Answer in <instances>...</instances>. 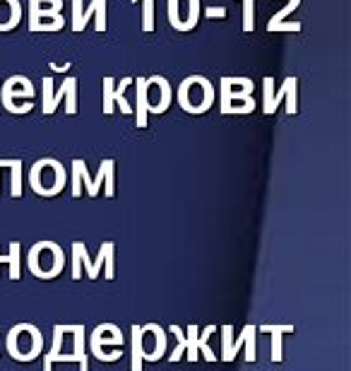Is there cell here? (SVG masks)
Returning a JSON list of instances; mask_svg holds the SVG:
<instances>
[{
    "label": "cell",
    "mask_w": 351,
    "mask_h": 371,
    "mask_svg": "<svg viewBox=\"0 0 351 371\" xmlns=\"http://www.w3.org/2000/svg\"><path fill=\"white\" fill-rule=\"evenodd\" d=\"M186 360L188 362H197L200 352H197V323H190L186 328Z\"/></svg>",
    "instance_id": "obj_27"
},
{
    "label": "cell",
    "mask_w": 351,
    "mask_h": 371,
    "mask_svg": "<svg viewBox=\"0 0 351 371\" xmlns=\"http://www.w3.org/2000/svg\"><path fill=\"white\" fill-rule=\"evenodd\" d=\"M258 333H270L272 335V362L279 364L284 360V348H282V338L293 333V325H284V323H265L260 325Z\"/></svg>",
    "instance_id": "obj_17"
},
{
    "label": "cell",
    "mask_w": 351,
    "mask_h": 371,
    "mask_svg": "<svg viewBox=\"0 0 351 371\" xmlns=\"http://www.w3.org/2000/svg\"><path fill=\"white\" fill-rule=\"evenodd\" d=\"M113 87H116V80L104 78V87H101V92H104V99H101V111H104L106 116H111L113 109H116V102H113Z\"/></svg>",
    "instance_id": "obj_26"
},
{
    "label": "cell",
    "mask_w": 351,
    "mask_h": 371,
    "mask_svg": "<svg viewBox=\"0 0 351 371\" xmlns=\"http://www.w3.org/2000/svg\"><path fill=\"white\" fill-rule=\"evenodd\" d=\"M123 330L116 323H99L89 335V352L97 357L99 362L113 364L123 357Z\"/></svg>",
    "instance_id": "obj_6"
},
{
    "label": "cell",
    "mask_w": 351,
    "mask_h": 371,
    "mask_svg": "<svg viewBox=\"0 0 351 371\" xmlns=\"http://www.w3.org/2000/svg\"><path fill=\"white\" fill-rule=\"evenodd\" d=\"M24 12L20 0H0V31H12L20 27Z\"/></svg>",
    "instance_id": "obj_16"
},
{
    "label": "cell",
    "mask_w": 351,
    "mask_h": 371,
    "mask_svg": "<svg viewBox=\"0 0 351 371\" xmlns=\"http://www.w3.org/2000/svg\"><path fill=\"white\" fill-rule=\"evenodd\" d=\"M258 328L255 325L248 323V335H246V343H243V348H246V357L243 360L246 362H255L258 360Z\"/></svg>",
    "instance_id": "obj_28"
},
{
    "label": "cell",
    "mask_w": 351,
    "mask_h": 371,
    "mask_svg": "<svg viewBox=\"0 0 351 371\" xmlns=\"http://www.w3.org/2000/svg\"><path fill=\"white\" fill-rule=\"evenodd\" d=\"M298 5H301V0H289L282 10L274 12V17L267 22V29L270 31H301V22H293V24L286 22V17H289L291 12L298 8Z\"/></svg>",
    "instance_id": "obj_18"
},
{
    "label": "cell",
    "mask_w": 351,
    "mask_h": 371,
    "mask_svg": "<svg viewBox=\"0 0 351 371\" xmlns=\"http://www.w3.org/2000/svg\"><path fill=\"white\" fill-rule=\"evenodd\" d=\"M166 333H171V335H174L176 340H178L176 350L171 352L169 362H181V360H183V355H186V330H183V328H181V325H178V323H174V325H171V328L166 330Z\"/></svg>",
    "instance_id": "obj_24"
},
{
    "label": "cell",
    "mask_w": 351,
    "mask_h": 371,
    "mask_svg": "<svg viewBox=\"0 0 351 371\" xmlns=\"http://www.w3.org/2000/svg\"><path fill=\"white\" fill-rule=\"evenodd\" d=\"M166 15H169V24L176 31L195 29L202 15L200 0H166Z\"/></svg>",
    "instance_id": "obj_12"
},
{
    "label": "cell",
    "mask_w": 351,
    "mask_h": 371,
    "mask_svg": "<svg viewBox=\"0 0 351 371\" xmlns=\"http://www.w3.org/2000/svg\"><path fill=\"white\" fill-rule=\"evenodd\" d=\"M8 263V254H0V266H5Z\"/></svg>",
    "instance_id": "obj_34"
},
{
    "label": "cell",
    "mask_w": 351,
    "mask_h": 371,
    "mask_svg": "<svg viewBox=\"0 0 351 371\" xmlns=\"http://www.w3.org/2000/svg\"><path fill=\"white\" fill-rule=\"evenodd\" d=\"M68 184V174L66 167L61 164L53 157H43V160L34 162L29 172V186L36 196L41 198H56L58 193H63V188Z\"/></svg>",
    "instance_id": "obj_5"
},
{
    "label": "cell",
    "mask_w": 351,
    "mask_h": 371,
    "mask_svg": "<svg viewBox=\"0 0 351 371\" xmlns=\"http://www.w3.org/2000/svg\"><path fill=\"white\" fill-rule=\"evenodd\" d=\"M234 343V328L231 325H221V362H226V355H229V348Z\"/></svg>",
    "instance_id": "obj_31"
},
{
    "label": "cell",
    "mask_w": 351,
    "mask_h": 371,
    "mask_svg": "<svg viewBox=\"0 0 351 371\" xmlns=\"http://www.w3.org/2000/svg\"><path fill=\"white\" fill-rule=\"evenodd\" d=\"M263 92H265V99H263V111L267 116H272L274 111L279 109V104L286 99V114L289 116H296L298 114V99H296V90H298V80L296 75H289L284 80L279 92L274 94V80L272 78H265L263 80Z\"/></svg>",
    "instance_id": "obj_10"
},
{
    "label": "cell",
    "mask_w": 351,
    "mask_h": 371,
    "mask_svg": "<svg viewBox=\"0 0 351 371\" xmlns=\"http://www.w3.org/2000/svg\"><path fill=\"white\" fill-rule=\"evenodd\" d=\"M207 17H221V20H224V17H226V10H224V8H209V10H207Z\"/></svg>",
    "instance_id": "obj_33"
},
{
    "label": "cell",
    "mask_w": 351,
    "mask_h": 371,
    "mask_svg": "<svg viewBox=\"0 0 351 371\" xmlns=\"http://www.w3.org/2000/svg\"><path fill=\"white\" fill-rule=\"evenodd\" d=\"M140 330L145 333L142 340H147V338H154V343H152V350L145 352V362H159L162 357L166 355V328H162L159 323H145L140 325Z\"/></svg>",
    "instance_id": "obj_15"
},
{
    "label": "cell",
    "mask_w": 351,
    "mask_h": 371,
    "mask_svg": "<svg viewBox=\"0 0 351 371\" xmlns=\"http://www.w3.org/2000/svg\"><path fill=\"white\" fill-rule=\"evenodd\" d=\"M216 102V90L205 75H188L178 85V104L186 114H207Z\"/></svg>",
    "instance_id": "obj_4"
},
{
    "label": "cell",
    "mask_w": 351,
    "mask_h": 371,
    "mask_svg": "<svg viewBox=\"0 0 351 371\" xmlns=\"http://www.w3.org/2000/svg\"><path fill=\"white\" fill-rule=\"evenodd\" d=\"M73 172H78L80 181L87 188V196L89 198H97L99 196L101 184H104L106 198L116 196V162H113V160H101L99 172H97V176H94V179H89V172H87L85 160H73Z\"/></svg>",
    "instance_id": "obj_8"
},
{
    "label": "cell",
    "mask_w": 351,
    "mask_h": 371,
    "mask_svg": "<svg viewBox=\"0 0 351 371\" xmlns=\"http://www.w3.org/2000/svg\"><path fill=\"white\" fill-rule=\"evenodd\" d=\"M66 99V114L75 116L78 114V80L66 78L61 87H53V78H43V114L51 116Z\"/></svg>",
    "instance_id": "obj_9"
},
{
    "label": "cell",
    "mask_w": 351,
    "mask_h": 371,
    "mask_svg": "<svg viewBox=\"0 0 351 371\" xmlns=\"http://www.w3.org/2000/svg\"><path fill=\"white\" fill-rule=\"evenodd\" d=\"M78 251H80V263L87 268V280H99V273H101V266L106 268L104 278L106 280H113L116 275V244L113 241H104L99 246V256L94 261H89V254H87V246L82 241H78Z\"/></svg>",
    "instance_id": "obj_11"
},
{
    "label": "cell",
    "mask_w": 351,
    "mask_h": 371,
    "mask_svg": "<svg viewBox=\"0 0 351 371\" xmlns=\"http://www.w3.org/2000/svg\"><path fill=\"white\" fill-rule=\"evenodd\" d=\"M63 24H66V17L61 15H46V17H36V20H29V31H61Z\"/></svg>",
    "instance_id": "obj_21"
},
{
    "label": "cell",
    "mask_w": 351,
    "mask_h": 371,
    "mask_svg": "<svg viewBox=\"0 0 351 371\" xmlns=\"http://www.w3.org/2000/svg\"><path fill=\"white\" fill-rule=\"evenodd\" d=\"M132 83H135L132 78H123V80H120V85L113 87V102L120 104V111H123V114H132V106H130V102L125 99V90H127V87H130Z\"/></svg>",
    "instance_id": "obj_25"
},
{
    "label": "cell",
    "mask_w": 351,
    "mask_h": 371,
    "mask_svg": "<svg viewBox=\"0 0 351 371\" xmlns=\"http://www.w3.org/2000/svg\"><path fill=\"white\" fill-rule=\"evenodd\" d=\"M137 128H147V116L164 114L174 102V90L164 75H152V78H137Z\"/></svg>",
    "instance_id": "obj_1"
},
{
    "label": "cell",
    "mask_w": 351,
    "mask_h": 371,
    "mask_svg": "<svg viewBox=\"0 0 351 371\" xmlns=\"http://www.w3.org/2000/svg\"><path fill=\"white\" fill-rule=\"evenodd\" d=\"M216 333V325H207L202 333H197V352H200L202 357H205L207 362H216V355L214 350L209 348V338H212Z\"/></svg>",
    "instance_id": "obj_23"
},
{
    "label": "cell",
    "mask_w": 351,
    "mask_h": 371,
    "mask_svg": "<svg viewBox=\"0 0 351 371\" xmlns=\"http://www.w3.org/2000/svg\"><path fill=\"white\" fill-rule=\"evenodd\" d=\"M27 268L36 280H56L66 268V254L56 241H36L27 254Z\"/></svg>",
    "instance_id": "obj_3"
},
{
    "label": "cell",
    "mask_w": 351,
    "mask_h": 371,
    "mask_svg": "<svg viewBox=\"0 0 351 371\" xmlns=\"http://www.w3.org/2000/svg\"><path fill=\"white\" fill-rule=\"evenodd\" d=\"M145 343H142V330L135 323L130 328V371H145Z\"/></svg>",
    "instance_id": "obj_19"
},
{
    "label": "cell",
    "mask_w": 351,
    "mask_h": 371,
    "mask_svg": "<svg viewBox=\"0 0 351 371\" xmlns=\"http://www.w3.org/2000/svg\"><path fill=\"white\" fill-rule=\"evenodd\" d=\"M22 246H20V241H10V246H8V268H10V273H8V278L10 280H20V270H22Z\"/></svg>",
    "instance_id": "obj_22"
},
{
    "label": "cell",
    "mask_w": 351,
    "mask_h": 371,
    "mask_svg": "<svg viewBox=\"0 0 351 371\" xmlns=\"http://www.w3.org/2000/svg\"><path fill=\"white\" fill-rule=\"evenodd\" d=\"M73 280H82V263H80L78 241H73Z\"/></svg>",
    "instance_id": "obj_32"
},
{
    "label": "cell",
    "mask_w": 351,
    "mask_h": 371,
    "mask_svg": "<svg viewBox=\"0 0 351 371\" xmlns=\"http://www.w3.org/2000/svg\"><path fill=\"white\" fill-rule=\"evenodd\" d=\"M221 97H219V109L221 114H253L255 111V99L251 92L231 87L221 78Z\"/></svg>",
    "instance_id": "obj_13"
},
{
    "label": "cell",
    "mask_w": 351,
    "mask_h": 371,
    "mask_svg": "<svg viewBox=\"0 0 351 371\" xmlns=\"http://www.w3.org/2000/svg\"><path fill=\"white\" fill-rule=\"evenodd\" d=\"M34 92L36 90L29 78H24V75H12V78L5 80L3 87H0L5 111H10V114H29V111L34 109V104H31Z\"/></svg>",
    "instance_id": "obj_7"
},
{
    "label": "cell",
    "mask_w": 351,
    "mask_h": 371,
    "mask_svg": "<svg viewBox=\"0 0 351 371\" xmlns=\"http://www.w3.org/2000/svg\"><path fill=\"white\" fill-rule=\"evenodd\" d=\"M97 20V31L104 34L106 31V0H92L89 8L82 12V0H73V31H85L89 20Z\"/></svg>",
    "instance_id": "obj_14"
},
{
    "label": "cell",
    "mask_w": 351,
    "mask_h": 371,
    "mask_svg": "<svg viewBox=\"0 0 351 371\" xmlns=\"http://www.w3.org/2000/svg\"><path fill=\"white\" fill-rule=\"evenodd\" d=\"M63 0H29V20L46 15H61Z\"/></svg>",
    "instance_id": "obj_20"
},
{
    "label": "cell",
    "mask_w": 351,
    "mask_h": 371,
    "mask_svg": "<svg viewBox=\"0 0 351 371\" xmlns=\"http://www.w3.org/2000/svg\"><path fill=\"white\" fill-rule=\"evenodd\" d=\"M5 352L15 362H34L43 355V333L34 323H17L5 335Z\"/></svg>",
    "instance_id": "obj_2"
},
{
    "label": "cell",
    "mask_w": 351,
    "mask_h": 371,
    "mask_svg": "<svg viewBox=\"0 0 351 371\" xmlns=\"http://www.w3.org/2000/svg\"><path fill=\"white\" fill-rule=\"evenodd\" d=\"M243 31H255V0H243Z\"/></svg>",
    "instance_id": "obj_30"
},
{
    "label": "cell",
    "mask_w": 351,
    "mask_h": 371,
    "mask_svg": "<svg viewBox=\"0 0 351 371\" xmlns=\"http://www.w3.org/2000/svg\"><path fill=\"white\" fill-rule=\"evenodd\" d=\"M140 3V0H132ZM142 31H154V0H142Z\"/></svg>",
    "instance_id": "obj_29"
}]
</instances>
